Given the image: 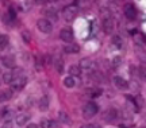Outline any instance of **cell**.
<instances>
[{
  "label": "cell",
  "mask_w": 146,
  "mask_h": 128,
  "mask_svg": "<svg viewBox=\"0 0 146 128\" xmlns=\"http://www.w3.org/2000/svg\"><path fill=\"white\" fill-rule=\"evenodd\" d=\"M99 112V107H98V104L96 102H87L85 104V107L83 108V116L84 119H91L94 117L96 113Z\"/></svg>",
  "instance_id": "cell-1"
},
{
  "label": "cell",
  "mask_w": 146,
  "mask_h": 128,
  "mask_svg": "<svg viewBox=\"0 0 146 128\" xmlns=\"http://www.w3.org/2000/svg\"><path fill=\"white\" fill-rule=\"evenodd\" d=\"M77 12H78V10L76 5H68V7H65V10L62 11V16L66 22H70L77 16Z\"/></svg>",
  "instance_id": "cell-2"
},
{
  "label": "cell",
  "mask_w": 146,
  "mask_h": 128,
  "mask_svg": "<svg viewBox=\"0 0 146 128\" xmlns=\"http://www.w3.org/2000/svg\"><path fill=\"white\" fill-rule=\"evenodd\" d=\"M36 27L43 34H50L53 31V23L49 22L47 19H39V20L36 22Z\"/></svg>",
  "instance_id": "cell-3"
},
{
  "label": "cell",
  "mask_w": 146,
  "mask_h": 128,
  "mask_svg": "<svg viewBox=\"0 0 146 128\" xmlns=\"http://www.w3.org/2000/svg\"><path fill=\"white\" fill-rule=\"evenodd\" d=\"M11 84H14L12 85V89L14 90H22L23 88H25V85L27 84V78L23 74H21V76H18L16 78H14V81L11 82Z\"/></svg>",
  "instance_id": "cell-4"
},
{
  "label": "cell",
  "mask_w": 146,
  "mask_h": 128,
  "mask_svg": "<svg viewBox=\"0 0 146 128\" xmlns=\"http://www.w3.org/2000/svg\"><path fill=\"white\" fill-rule=\"evenodd\" d=\"M123 12H125V16L129 19V20H134L137 16V10H135V5L131 4V3H127L123 8Z\"/></svg>",
  "instance_id": "cell-5"
},
{
  "label": "cell",
  "mask_w": 146,
  "mask_h": 128,
  "mask_svg": "<svg viewBox=\"0 0 146 128\" xmlns=\"http://www.w3.org/2000/svg\"><path fill=\"white\" fill-rule=\"evenodd\" d=\"M60 38L62 39L64 42H66V43H72L73 42V30L72 28H62V30L60 31Z\"/></svg>",
  "instance_id": "cell-6"
},
{
  "label": "cell",
  "mask_w": 146,
  "mask_h": 128,
  "mask_svg": "<svg viewBox=\"0 0 146 128\" xmlns=\"http://www.w3.org/2000/svg\"><path fill=\"white\" fill-rule=\"evenodd\" d=\"M102 26H103V31L106 34H112V31H114V20H112L111 16L110 18H104Z\"/></svg>",
  "instance_id": "cell-7"
},
{
  "label": "cell",
  "mask_w": 146,
  "mask_h": 128,
  "mask_svg": "<svg viewBox=\"0 0 146 128\" xmlns=\"http://www.w3.org/2000/svg\"><path fill=\"white\" fill-rule=\"evenodd\" d=\"M50 107V100L47 96H42L39 100H38V109L41 111V112H46L47 109Z\"/></svg>",
  "instance_id": "cell-8"
},
{
  "label": "cell",
  "mask_w": 146,
  "mask_h": 128,
  "mask_svg": "<svg viewBox=\"0 0 146 128\" xmlns=\"http://www.w3.org/2000/svg\"><path fill=\"white\" fill-rule=\"evenodd\" d=\"M1 63H3V66L8 67V69H14L15 67V58L12 55H4L1 57Z\"/></svg>",
  "instance_id": "cell-9"
},
{
  "label": "cell",
  "mask_w": 146,
  "mask_h": 128,
  "mask_svg": "<svg viewBox=\"0 0 146 128\" xmlns=\"http://www.w3.org/2000/svg\"><path fill=\"white\" fill-rule=\"evenodd\" d=\"M114 84L118 89H122V90L129 89V82L126 81L125 78H122V77H118V76L114 77Z\"/></svg>",
  "instance_id": "cell-10"
},
{
  "label": "cell",
  "mask_w": 146,
  "mask_h": 128,
  "mask_svg": "<svg viewBox=\"0 0 146 128\" xmlns=\"http://www.w3.org/2000/svg\"><path fill=\"white\" fill-rule=\"evenodd\" d=\"M64 51L65 53H68V54H77L78 51H80V46H78L77 43H68L66 46L64 47Z\"/></svg>",
  "instance_id": "cell-11"
},
{
  "label": "cell",
  "mask_w": 146,
  "mask_h": 128,
  "mask_svg": "<svg viewBox=\"0 0 146 128\" xmlns=\"http://www.w3.org/2000/svg\"><path fill=\"white\" fill-rule=\"evenodd\" d=\"M4 23H7V24H12L14 23V20L16 19V14H15V11L12 10V8H10V10L7 11V14L4 15Z\"/></svg>",
  "instance_id": "cell-12"
},
{
  "label": "cell",
  "mask_w": 146,
  "mask_h": 128,
  "mask_svg": "<svg viewBox=\"0 0 146 128\" xmlns=\"http://www.w3.org/2000/svg\"><path fill=\"white\" fill-rule=\"evenodd\" d=\"M29 119H30V115H27V113H21V115H18L15 117V123L18 125H25V124L29 121Z\"/></svg>",
  "instance_id": "cell-13"
},
{
  "label": "cell",
  "mask_w": 146,
  "mask_h": 128,
  "mask_svg": "<svg viewBox=\"0 0 146 128\" xmlns=\"http://www.w3.org/2000/svg\"><path fill=\"white\" fill-rule=\"evenodd\" d=\"M45 15L47 16V20H57V11H56V8H53V7H50V8H47V10H45Z\"/></svg>",
  "instance_id": "cell-14"
},
{
  "label": "cell",
  "mask_w": 146,
  "mask_h": 128,
  "mask_svg": "<svg viewBox=\"0 0 146 128\" xmlns=\"http://www.w3.org/2000/svg\"><path fill=\"white\" fill-rule=\"evenodd\" d=\"M12 97V90L11 89H4L0 92V102H4V101H8L11 100Z\"/></svg>",
  "instance_id": "cell-15"
},
{
  "label": "cell",
  "mask_w": 146,
  "mask_h": 128,
  "mask_svg": "<svg viewBox=\"0 0 146 128\" xmlns=\"http://www.w3.org/2000/svg\"><path fill=\"white\" fill-rule=\"evenodd\" d=\"M102 93H103V90H102L100 88H89V89H87V94L92 98L102 96Z\"/></svg>",
  "instance_id": "cell-16"
},
{
  "label": "cell",
  "mask_w": 146,
  "mask_h": 128,
  "mask_svg": "<svg viewBox=\"0 0 146 128\" xmlns=\"http://www.w3.org/2000/svg\"><path fill=\"white\" fill-rule=\"evenodd\" d=\"M68 72H69V76L74 78V77H78L81 74V69L78 67V65H72V66L69 67Z\"/></svg>",
  "instance_id": "cell-17"
},
{
  "label": "cell",
  "mask_w": 146,
  "mask_h": 128,
  "mask_svg": "<svg viewBox=\"0 0 146 128\" xmlns=\"http://www.w3.org/2000/svg\"><path fill=\"white\" fill-rule=\"evenodd\" d=\"M53 63H54V67H56V72L61 74V73L64 72V61H62V58H56Z\"/></svg>",
  "instance_id": "cell-18"
},
{
  "label": "cell",
  "mask_w": 146,
  "mask_h": 128,
  "mask_svg": "<svg viewBox=\"0 0 146 128\" xmlns=\"http://www.w3.org/2000/svg\"><path fill=\"white\" fill-rule=\"evenodd\" d=\"M115 119H116V111H115L114 108H111V109H108L107 113H106V121L111 123V121H114Z\"/></svg>",
  "instance_id": "cell-19"
},
{
  "label": "cell",
  "mask_w": 146,
  "mask_h": 128,
  "mask_svg": "<svg viewBox=\"0 0 146 128\" xmlns=\"http://www.w3.org/2000/svg\"><path fill=\"white\" fill-rule=\"evenodd\" d=\"M64 85H65V88H73L74 85H76V81H74V78L73 77H70V76H68V77H65L64 78Z\"/></svg>",
  "instance_id": "cell-20"
},
{
  "label": "cell",
  "mask_w": 146,
  "mask_h": 128,
  "mask_svg": "<svg viewBox=\"0 0 146 128\" xmlns=\"http://www.w3.org/2000/svg\"><path fill=\"white\" fill-rule=\"evenodd\" d=\"M8 42H10V38H8V35L1 34V35H0V49H5V47L8 46Z\"/></svg>",
  "instance_id": "cell-21"
},
{
  "label": "cell",
  "mask_w": 146,
  "mask_h": 128,
  "mask_svg": "<svg viewBox=\"0 0 146 128\" xmlns=\"http://www.w3.org/2000/svg\"><path fill=\"white\" fill-rule=\"evenodd\" d=\"M80 69H91L92 67V62L89 61L88 58H84V59H81L80 61Z\"/></svg>",
  "instance_id": "cell-22"
},
{
  "label": "cell",
  "mask_w": 146,
  "mask_h": 128,
  "mask_svg": "<svg viewBox=\"0 0 146 128\" xmlns=\"http://www.w3.org/2000/svg\"><path fill=\"white\" fill-rule=\"evenodd\" d=\"M14 81V76H12V72H7L3 74V82L4 84H11Z\"/></svg>",
  "instance_id": "cell-23"
},
{
  "label": "cell",
  "mask_w": 146,
  "mask_h": 128,
  "mask_svg": "<svg viewBox=\"0 0 146 128\" xmlns=\"http://www.w3.org/2000/svg\"><path fill=\"white\" fill-rule=\"evenodd\" d=\"M56 127V121L53 120H43L41 123V128H54Z\"/></svg>",
  "instance_id": "cell-24"
},
{
  "label": "cell",
  "mask_w": 146,
  "mask_h": 128,
  "mask_svg": "<svg viewBox=\"0 0 146 128\" xmlns=\"http://www.w3.org/2000/svg\"><path fill=\"white\" fill-rule=\"evenodd\" d=\"M58 120L61 121V123H69L70 121V119L68 117V115L65 112H60L58 113Z\"/></svg>",
  "instance_id": "cell-25"
},
{
  "label": "cell",
  "mask_w": 146,
  "mask_h": 128,
  "mask_svg": "<svg viewBox=\"0 0 146 128\" xmlns=\"http://www.w3.org/2000/svg\"><path fill=\"white\" fill-rule=\"evenodd\" d=\"M112 45H115L116 47H122V39H120V36H118V35L112 36Z\"/></svg>",
  "instance_id": "cell-26"
},
{
  "label": "cell",
  "mask_w": 146,
  "mask_h": 128,
  "mask_svg": "<svg viewBox=\"0 0 146 128\" xmlns=\"http://www.w3.org/2000/svg\"><path fill=\"white\" fill-rule=\"evenodd\" d=\"M22 36H23V41L26 42V43H29V42L31 41V35H30V32H29L27 30L22 31Z\"/></svg>",
  "instance_id": "cell-27"
},
{
  "label": "cell",
  "mask_w": 146,
  "mask_h": 128,
  "mask_svg": "<svg viewBox=\"0 0 146 128\" xmlns=\"http://www.w3.org/2000/svg\"><path fill=\"white\" fill-rule=\"evenodd\" d=\"M42 63H43V61H42V55L36 57V59H35V69L36 70H41L42 69Z\"/></svg>",
  "instance_id": "cell-28"
},
{
  "label": "cell",
  "mask_w": 146,
  "mask_h": 128,
  "mask_svg": "<svg viewBox=\"0 0 146 128\" xmlns=\"http://www.w3.org/2000/svg\"><path fill=\"white\" fill-rule=\"evenodd\" d=\"M119 63H120V58L119 57H115L114 59H112V65L116 67V66H119Z\"/></svg>",
  "instance_id": "cell-29"
},
{
  "label": "cell",
  "mask_w": 146,
  "mask_h": 128,
  "mask_svg": "<svg viewBox=\"0 0 146 128\" xmlns=\"http://www.w3.org/2000/svg\"><path fill=\"white\" fill-rule=\"evenodd\" d=\"M35 4H45V3H47L49 0H33Z\"/></svg>",
  "instance_id": "cell-30"
},
{
  "label": "cell",
  "mask_w": 146,
  "mask_h": 128,
  "mask_svg": "<svg viewBox=\"0 0 146 128\" xmlns=\"http://www.w3.org/2000/svg\"><path fill=\"white\" fill-rule=\"evenodd\" d=\"M83 128H100L98 124H89V125H85V127H83Z\"/></svg>",
  "instance_id": "cell-31"
},
{
  "label": "cell",
  "mask_w": 146,
  "mask_h": 128,
  "mask_svg": "<svg viewBox=\"0 0 146 128\" xmlns=\"http://www.w3.org/2000/svg\"><path fill=\"white\" fill-rule=\"evenodd\" d=\"M27 128H38V125L34 124V123H31V124H27Z\"/></svg>",
  "instance_id": "cell-32"
}]
</instances>
